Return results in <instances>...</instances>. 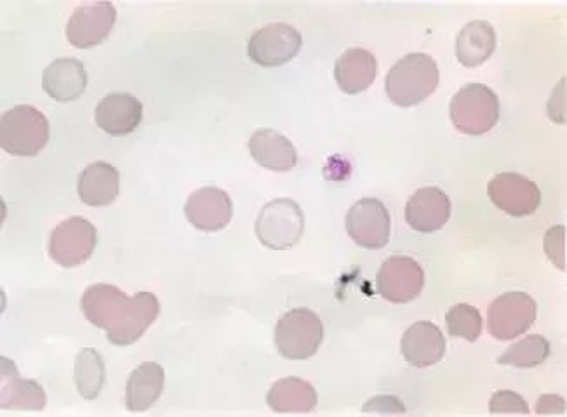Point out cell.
I'll list each match as a JSON object with an SVG mask.
<instances>
[{
    "label": "cell",
    "instance_id": "1",
    "mask_svg": "<svg viewBox=\"0 0 567 417\" xmlns=\"http://www.w3.org/2000/svg\"><path fill=\"white\" fill-rule=\"evenodd\" d=\"M81 309L90 324L106 331L112 345L131 346L157 321L161 303L152 292L127 298L115 285L94 284L85 289Z\"/></svg>",
    "mask_w": 567,
    "mask_h": 417
},
{
    "label": "cell",
    "instance_id": "2",
    "mask_svg": "<svg viewBox=\"0 0 567 417\" xmlns=\"http://www.w3.org/2000/svg\"><path fill=\"white\" fill-rule=\"evenodd\" d=\"M439 66L425 53L405 54L390 69L385 79L386 96L402 108L420 105L439 85Z\"/></svg>",
    "mask_w": 567,
    "mask_h": 417
},
{
    "label": "cell",
    "instance_id": "3",
    "mask_svg": "<svg viewBox=\"0 0 567 417\" xmlns=\"http://www.w3.org/2000/svg\"><path fill=\"white\" fill-rule=\"evenodd\" d=\"M49 142V121L35 106L8 110L0 121V148L12 157H35Z\"/></svg>",
    "mask_w": 567,
    "mask_h": 417
},
{
    "label": "cell",
    "instance_id": "4",
    "mask_svg": "<svg viewBox=\"0 0 567 417\" xmlns=\"http://www.w3.org/2000/svg\"><path fill=\"white\" fill-rule=\"evenodd\" d=\"M280 357L288 361H308L319 352L324 341V325L312 310L296 309L284 313L274 333Z\"/></svg>",
    "mask_w": 567,
    "mask_h": 417
},
{
    "label": "cell",
    "instance_id": "5",
    "mask_svg": "<svg viewBox=\"0 0 567 417\" xmlns=\"http://www.w3.org/2000/svg\"><path fill=\"white\" fill-rule=\"evenodd\" d=\"M451 121L460 133L481 136L498 124L499 100L487 85L466 84L454 94L450 105Z\"/></svg>",
    "mask_w": 567,
    "mask_h": 417
},
{
    "label": "cell",
    "instance_id": "6",
    "mask_svg": "<svg viewBox=\"0 0 567 417\" xmlns=\"http://www.w3.org/2000/svg\"><path fill=\"white\" fill-rule=\"evenodd\" d=\"M256 237L265 248L286 251L300 242L305 231V215L292 199H276L265 204L255 223Z\"/></svg>",
    "mask_w": 567,
    "mask_h": 417
},
{
    "label": "cell",
    "instance_id": "7",
    "mask_svg": "<svg viewBox=\"0 0 567 417\" xmlns=\"http://www.w3.org/2000/svg\"><path fill=\"white\" fill-rule=\"evenodd\" d=\"M96 228L81 216L61 221L49 237V256L61 268H78L93 256L96 249Z\"/></svg>",
    "mask_w": 567,
    "mask_h": 417
},
{
    "label": "cell",
    "instance_id": "8",
    "mask_svg": "<svg viewBox=\"0 0 567 417\" xmlns=\"http://www.w3.org/2000/svg\"><path fill=\"white\" fill-rule=\"evenodd\" d=\"M538 306L526 292L512 291L493 301L487 310V329L498 341H511L526 334L536 321Z\"/></svg>",
    "mask_w": 567,
    "mask_h": 417
},
{
    "label": "cell",
    "instance_id": "9",
    "mask_svg": "<svg viewBox=\"0 0 567 417\" xmlns=\"http://www.w3.org/2000/svg\"><path fill=\"white\" fill-rule=\"evenodd\" d=\"M303 48V37L288 23L267 24L252 33L249 39L248 54L256 65L272 69L295 60Z\"/></svg>",
    "mask_w": 567,
    "mask_h": 417
},
{
    "label": "cell",
    "instance_id": "10",
    "mask_svg": "<svg viewBox=\"0 0 567 417\" xmlns=\"http://www.w3.org/2000/svg\"><path fill=\"white\" fill-rule=\"evenodd\" d=\"M381 298L393 304H405L420 298L425 288L422 264L410 256H392L381 264L377 277Z\"/></svg>",
    "mask_w": 567,
    "mask_h": 417
},
{
    "label": "cell",
    "instance_id": "11",
    "mask_svg": "<svg viewBox=\"0 0 567 417\" xmlns=\"http://www.w3.org/2000/svg\"><path fill=\"white\" fill-rule=\"evenodd\" d=\"M350 239L364 249H383L390 242L389 209L378 199H362L350 207L344 219Z\"/></svg>",
    "mask_w": 567,
    "mask_h": 417
},
{
    "label": "cell",
    "instance_id": "12",
    "mask_svg": "<svg viewBox=\"0 0 567 417\" xmlns=\"http://www.w3.org/2000/svg\"><path fill=\"white\" fill-rule=\"evenodd\" d=\"M487 195L491 202L514 218L535 215L542 204L538 185L517 173L496 175L487 183Z\"/></svg>",
    "mask_w": 567,
    "mask_h": 417
},
{
    "label": "cell",
    "instance_id": "13",
    "mask_svg": "<svg viewBox=\"0 0 567 417\" xmlns=\"http://www.w3.org/2000/svg\"><path fill=\"white\" fill-rule=\"evenodd\" d=\"M117 9L112 2H91L73 11L66 24V39L73 48L90 49L102 44L114 29Z\"/></svg>",
    "mask_w": 567,
    "mask_h": 417
},
{
    "label": "cell",
    "instance_id": "14",
    "mask_svg": "<svg viewBox=\"0 0 567 417\" xmlns=\"http://www.w3.org/2000/svg\"><path fill=\"white\" fill-rule=\"evenodd\" d=\"M188 223L197 230L219 231L230 225L234 204L227 191L204 187L194 191L185 204Z\"/></svg>",
    "mask_w": 567,
    "mask_h": 417
},
{
    "label": "cell",
    "instance_id": "15",
    "mask_svg": "<svg viewBox=\"0 0 567 417\" xmlns=\"http://www.w3.org/2000/svg\"><path fill=\"white\" fill-rule=\"evenodd\" d=\"M451 212L450 197L437 187L420 188L405 204V221L420 233H434L446 227Z\"/></svg>",
    "mask_w": 567,
    "mask_h": 417
},
{
    "label": "cell",
    "instance_id": "16",
    "mask_svg": "<svg viewBox=\"0 0 567 417\" xmlns=\"http://www.w3.org/2000/svg\"><path fill=\"white\" fill-rule=\"evenodd\" d=\"M96 124L110 136H127L143 121V105L130 93H110L97 103Z\"/></svg>",
    "mask_w": 567,
    "mask_h": 417
},
{
    "label": "cell",
    "instance_id": "17",
    "mask_svg": "<svg viewBox=\"0 0 567 417\" xmlns=\"http://www.w3.org/2000/svg\"><path fill=\"white\" fill-rule=\"evenodd\" d=\"M401 352L408 364L416 369H425L444 357L446 337L432 322H416L402 336Z\"/></svg>",
    "mask_w": 567,
    "mask_h": 417
},
{
    "label": "cell",
    "instance_id": "18",
    "mask_svg": "<svg viewBox=\"0 0 567 417\" xmlns=\"http://www.w3.org/2000/svg\"><path fill=\"white\" fill-rule=\"evenodd\" d=\"M42 87L54 102H75L87 87V73L75 58H60L42 73Z\"/></svg>",
    "mask_w": 567,
    "mask_h": 417
},
{
    "label": "cell",
    "instance_id": "19",
    "mask_svg": "<svg viewBox=\"0 0 567 417\" xmlns=\"http://www.w3.org/2000/svg\"><path fill=\"white\" fill-rule=\"evenodd\" d=\"M2 361V383H0V407L11 410H42L48 404L44 388L39 383L23 379L17 367L8 358Z\"/></svg>",
    "mask_w": 567,
    "mask_h": 417
},
{
    "label": "cell",
    "instance_id": "20",
    "mask_svg": "<svg viewBox=\"0 0 567 417\" xmlns=\"http://www.w3.org/2000/svg\"><path fill=\"white\" fill-rule=\"evenodd\" d=\"M249 152L256 163L274 173H289L298 164L295 145L279 131H256L249 139Z\"/></svg>",
    "mask_w": 567,
    "mask_h": 417
},
{
    "label": "cell",
    "instance_id": "21",
    "mask_svg": "<svg viewBox=\"0 0 567 417\" xmlns=\"http://www.w3.org/2000/svg\"><path fill=\"white\" fill-rule=\"evenodd\" d=\"M377 73V58L362 48L347 49L334 65L338 87L347 94L364 93L373 85Z\"/></svg>",
    "mask_w": 567,
    "mask_h": 417
},
{
    "label": "cell",
    "instance_id": "22",
    "mask_svg": "<svg viewBox=\"0 0 567 417\" xmlns=\"http://www.w3.org/2000/svg\"><path fill=\"white\" fill-rule=\"evenodd\" d=\"M121 175L114 166L94 163L82 170L78 179V194L90 207H106L117 200Z\"/></svg>",
    "mask_w": 567,
    "mask_h": 417
},
{
    "label": "cell",
    "instance_id": "23",
    "mask_svg": "<svg viewBox=\"0 0 567 417\" xmlns=\"http://www.w3.org/2000/svg\"><path fill=\"white\" fill-rule=\"evenodd\" d=\"M166 385L163 365L145 362L131 374L126 386V407L131 413H145L161 398Z\"/></svg>",
    "mask_w": 567,
    "mask_h": 417
},
{
    "label": "cell",
    "instance_id": "24",
    "mask_svg": "<svg viewBox=\"0 0 567 417\" xmlns=\"http://www.w3.org/2000/svg\"><path fill=\"white\" fill-rule=\"evenodd\" d=\"M496 49V30L484 20L471 21L456 37V58L465 69L484 65Z\"/></svg>",
    "mask_w": 567,
    "mask_h": 417
},
{
    "label": "cell",
    "instance_id": "25",
    "mask_svg": "<svg viewBox=\"0 0 567 417\" xmlns=\"http://www.w3.org/2000/svg\"><path fill=\"white\" fill-rule=\"evenodd\" d=\"M267 404L274 413L308 414L319 404L316 388L300 377H284L268 392Z\"/></svg>",
    "mask_w": 567,
    "mask_h": 417
},
{
    "label": "cell",
    "instance_id": "26",
    "mask_svg": "<svg viewBox=\"0 0 567 417\" xmlns=\"http://www.w3.org/2000/svg\"><path fill=\"white\" fill-rule=\"evenodd\" d=\"M73 379L79 395L84 400H96L105 385V361L93 348H84L79 353L73 365Z\"/></svg>",
    "mask_w": 567,
    "mask_h": 417
},
{
    "label": "cell",
    "instance_id": "27",
    "mask_svg": "<svg viewBox=\"0 0 567 417\" xmlns=\"http://www.w3.org/2000/svg\"><path fill=\"white\" fill-rule=\"evenodd\" d=\"M550 343L544 336H527L512 345L507 352L499 355V365H512L520 369H532L544 364L550 357Z\"/></svg>",
    "mask_w": 567,
    "mask_h": 417
},
{
    "label": "cell",
    "instance_id": "28",
    "mask_svg": "<svg viewBox=\"0 0 567 417\" xmlns=\"http://www.w3.org/2000/svg\"><path fill=\"white\" fill-rule=\"evenodd\" d=\"M446 325L451 336L462 337L471 343H475L483 334V316L471 304H454L453 309L447 312Z\"/></svg>",
    "mask_w": 567,
    "mask_h": 417
},
{
    "label": "cell",
    "instance_id": "29",
    "mask_svg": "<svg viewBox=\"0 0 567 417\" xmlns=\"http://www.w3.org/2000/svg\"><path fill=\"white\" fill-rule=\"evenodd\" d=\"M545 252L559 270H566V227L557 225L545 236Z\"/></svg>",
    "mask_w": 567,
    "mask_h": 417
},
{
    "label": "cell",
    "instance_id": "30",
    "mask_svg": "<svg viewBox=\"0 0 567 417\" xmlns=\"http://www.w3.org/2000/svg\"><path fill=\"white\" fill-rule=\"evenodd\" d=\"M491 414H529L527 402L514 392H498L489 402Z\"/></svg>",
    "mask_w": 567,
    "mask_h": 417
},
{
    "label": "cell",
    "instance_id": "31",
    "mask_svg": "<svg viewBox=\"0 0 567 417\" xmlns=\"http://www.w3.org/2000/svg\"><path fill=\"white\" fill-rule=\"evenodd\" d=\"M538 414H564L566 413V400L559 395H544L539 397L538 406H536Z\"/></svg>",
    "mask_w": 567,
    "mask_h": 417
}]
</instances>
